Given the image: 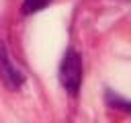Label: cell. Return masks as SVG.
<instances>
[{
    "instance_id": "1",
    "label": "cell",
    "mask_w": 131,
    "mask_h": 123,
    "mask_svg": "<svg viewBox=\"0 0 131 123\" xmlns=\"http://www.w3.org/2000/svg\"><path fill=\"white\" fill-rule=\"evenodd\" d=\"M59 82L70 94H78L82 84V57L76 49H68L59 64Z\"/></svg>"
},
{
    "instance_id": "2",
    "label": "cell",
    "mask_w": 131,
    "mask_h": 123,
    "mask_svg": "<svg viewBox=\"0 0 131 123\" xmlns=\"http://www.w3.org/2000/svg\"><path fill=\"white\" fill-rule=\"evenodd\" d=\"M0 80L8 90H18L25 84V74L23 70L12 61L6 45L0 47Z\"/></svg>"
},
{
    "instance_id": "3",
    "label": "cell",
    "mask_w": 131,
    "mask_h": 123,
    "mask_svg": "<svg viewBox=\"0 0 131 123\" xmlns=\"http://www.w3.org/2000/svg\"><path fill=\"white\" fill-rule=\"evenodd\" d=\"M51 0H25L23 2V12L25 14H35L39 10H43Z\"/></svg>"
},
{
    "instance_id": "4",
    "label": "cell",
    "mask_w": 131,
    "mask_h": 123,
    "mask_svg": "<svg viewBox=\"0 0 131 123\" xmlns=\"http://www.w3.org/2000/svg\"><path fill=\"white\" fill-rule=\"evenodd\" d=\"M106 100H108V105H113L115 109H121V111H127V113H131V102L123 100L121 96H115L113 92H108V94H106Z\"/></svg>"
}]
</instances>
